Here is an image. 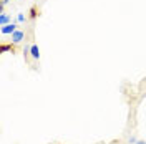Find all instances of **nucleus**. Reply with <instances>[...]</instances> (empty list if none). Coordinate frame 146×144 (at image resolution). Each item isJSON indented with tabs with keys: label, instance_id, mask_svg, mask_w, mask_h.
<instances>
[{
	"label": "nucleus",
	"instance_id": "f257e3e1",
	"mask_svg": "<svg viewBox=\"0 0 146 144\" xmlns=\"http://www.w3.org/2000/svg\"><path fill=\"white\" fill-rule=\"evenodd\" d=\"M13 32H17V25L15 23H9V25H3V27L0 28L2 35H12Z\"/></svg>",
	"mask_w": 146,
	"mask_h": 144
},
{
	"label": "nucleus",
	"instance_id": "f03ea898",
	"mask_svg": "<svg viewBox=\"0 0 146 144\" xmlns=\"http://www.w3.org/2000/svg\"><path fill=\"white\" fill-rule=\"evenodd\" d=\"M23 38H25V32L17 30V32H13V33H12V43H13V45H18Z\"/></svg>",
	"mask_w": 146,
	"mask_h": 144
},
{
	"label": "nucleus",
	"instance_id": "7ed1b4c3",
	"mask_svg": "<svg viewBox=\"0 0 146 144\" xmlns=\"http://www.w3.org/2000/svg\"><path fill=\"white\" fill-rule=\"evenodd\" d=\"M30 56L33 58V60H38L40 58V50H38V45H30Z\"/></svg>",
	"mask_w": 146,
	"mask_h": 144
},
{
	"label": "nucleus",
	"instance_id": "20e7f679",
	"mask_svg": "<svg viewBox=\"0 0 146 144\" xmlns=\"http://www.w3.org/2000/svg\"><path fill=\"white\" fill-rule=\"evenodd\" d=\"M9 20H10V17L7 13L2 12V15H0V25H2V27H3V25H9Z\"/></svg>",
	"mask_w": 146,
	"mask_h": 144
},
{
	"label": "nucleus",
	"instance_id": "39448f33",
	"mask_svg": "<svg viewBox=\"0 0 146 144\" xmlns=\"http://www.w3.org/2000/svg\"><path fill=\"white\" fill-rule=\"evenodd\" d=\"M0 50H2V53H7L9 50H12V52H13V45H12V43H10V45H7V43H2V48H0Z\"/></svg>",
	"mask_w": 146,
	"mask_h": 144
},
{
	"label": "nucleus",
	"instance_id": "423d86ee",
	"mask_svg": "<svg viewBox=\"0 0 146 144\" xmlns=\"http://www.w3.org/2000/svg\"><path fill=\"white\" fill-rule=\"evenodd\" d=\"M23 56H25V60L30 56V46L28 45H25V48H23Z\"/></svg>",
	"mask_w": 146,
	"mask_h": 144
},
{
	"label": "nucleus",
	"instance_id": "0eeeda50",
	"mask_svg": "<svg viewBox=\"0 0 146 144\" xmlns=\"http://www.w3.org/2000/svg\"><path fill=\"white\" fill-rule=\"evenodd\" d=\"M17 22H25V15H23V13H18L17 15Z\"/></svg>",
	"mask_w": 146,
	"mask_h": 144
},
{
	"label": "nucleus",
	"instance_id": "6e6552de",
	"mask_svg": "<svg viewBox=\"0 0 146 144\" xmlns=\"http://www.w3.org/2000/svg\"><path fill=\"white\" fill-rule=\"evenodd\" d=\"M30 12H32V13H30V17L35 18L36 17V7H32V10H30Z\"/></svg>",
	"mask_w": 146,
	"mask_h": 144
},
{
	"label": "nucleus",
	"instance_id": "1a4fd4ad",
	"mask_svg": "<svg viewBox=\"0 0 146 144\" xmlns=\"http://www.w3.org/2000/svg\"><path fill=\"white\" fill-rule=\"evenodd\" d=\"M9 2H10V0H2V2H0V10H3V7H5Z\"/></svg>",
	"mask_w": 146,
	"mask_h": 144
},
{
	"label": "nucleus",
	"instance_id": "9d476101",
	"mask_svg": "<svg viewBox=\"0 0 146 144\" xmlns=\"http://www.w3.org/2000/svg\"><path fill=\"white\" fill-rule=\"evenodd\" d=\"M138 141H136V137H135V136H133V137H129V144H136Z\"/></svg>",
	"mask_w": 146,
	"mask_h": 144
},
{
	"label": "nucleus",
	"instance_id": "9b49d317",
	"mask_svg": "<svg viewBox=\"0 0 146 144\" xmlns=\"http://www.w3.org/2000/svg\"><path fill=\"white\" fill-rule=\"evenodd\" d=\"M136 144H146V143H145V141H138Z\"/></svg>",
	"mask_w": 146,
	"mask_h": 144
}]
</instances>
